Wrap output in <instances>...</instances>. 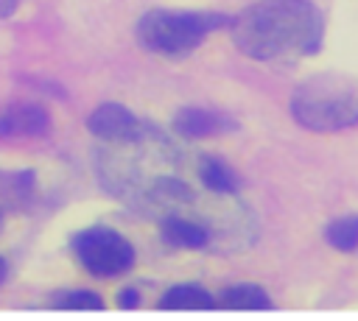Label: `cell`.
<instances>
[{
	"mask_svg": "<svg viewBox=\"0 0 358 321\" xmlns=\"http://www.w3.org/2000/svg\"><path fill=\"white\" fill-rule=\"evenodd\" d=\"M324 39V20L310 0H260L232 20V42L257 61L313 56Z\"/></svg>",
	"mask_w": 358,
	"mask_h": 321,
	"instance_id": "6da1fadb",
	"label": "cell"
},
{
	"mask_svg": "<svg viewBox=\"0 0 358 321\" xmlns=\"http://www.w3.org/2000/svg\"><path fill=\"white\" fill-rule=\"evenodd\" d=\"M291 114L302 128L330 134L358 123V75L319 73L291 95Z\"/></svg>",
	"mask_w": 358,
	"mask_h": 321,
	"instance_id": "7a4b0ae2",
	"label": "cell"
},
{
	"mask_svg": "<svg viewBox=\"0 0 358 321\" xmlns=\"http://www.w3.org/2000/svg\"><path fill=\"white\" fill-rule=\"evenodd\" d=\"M232 25L227 14L218 11H168L154 8L137 22V42L157 56H187L213 31Z\"/></svg>",
	"mask_w": 358,
	"mask_h": 321,
	"instance_id": "3957f363",
	"label": "cell"
},
{
	"mask_svg": "<svg viewBox=\"0 0 358 321\" xmlns=\"http://www.w3.org/2000/svg\"><path fill=\"white\" fill-rule=\"evenodd\" d=\"M70 246L78 265L98 279L120 276L134 265V246L123 234L106 226H92L73 234Z\"/></svg>",
	"mask_w": 358,
	"mask_h": 321,
	"instance_id": "277c9868",
	"label": "cell"
},
{
	"mask_svg": "<svg viewBox=\"0 0 358 321\" xmlns=\"http://www.w3.org/2000/svg\"><path fill=\"white\" fill-rule=\"evenodd\" d=\"M87 128L92 137L103 142H140L145 137V126L120 103H101L90 117Z\"/></svg>",
	"mask_w": 358,
	"mask_h": 321,
	"instance_id": "5b68a950",
	"label": "cell"
},
{
	"mask_svg": "<svg viewBox=\"0 0 358 321\" xmlns=\"http://www.w3.org/2000/svg\"><path fill=\"white\" fill-rule=\"evenodd\" d=\"M50 128V117L39 103H14L0 112V140L42 137Z\"/></svg>",
	"mask_w": 358,
	"mask_h": 321,
	"instance_id": "8992f818",
	"label": "cell"
},
{
	"mask_svg": "<svg viewBox=\"0 0 358 321\" xmlns=\"http://www.w3.org/2000/svg\"><path fill=\"white\" fill-rule=\"evenodd\" d=\"M173 128L176 134H182L185 140H201V137H213V134H224L229 128H235L232 120L227 117H218L207 109H182L176 117H173Z\"/></svg>",
	"mask_w": 358,
	"mask_h": 321,
	"instance_id": "52a82bcc",
	"label": "cell"
},
{
	"mask_svg": "<svg viewBox=\"0 0 358 321\" xmlns=\"http://www.w3.org/2000/svg\"><path fill=\"white\" fill-rule=\"evenodd\" d=\"M162 240L173 248H204L210 246V232L199 221H190L179 212H171L162 218Z\"/></svg>",
	"mask_w": 358,
	"mask_h": 321,
	"instance_id": "ba28073f",
	"label": "cell"
},
{
	"mask_svg": "<svg viewBox=\"0 0 358 321\" xmlns=\"http://www.w3.org/2000/svg\"><path fill=\"white\" fill-rule=\"evenodd\" d=\"M218 304L227 307V310H268L271 299L257 285H229L218 296Z\"/></svg>",
	"mask_w": 358,
	"mask_h": 321,
	"instance_id": "9c48e42d",
	"label": "cell"
},
{
	"mask_svg": "<svg viewBox=\"0 0 358 321\" xmlns=\"http://www.w3.org/2000/svg\"><path fill=\"white\" fill-rule=\"evenodd\" d=\"M159 307H162V310H213L215 301H213V296H210L204 288H199V285H176V288H171V290L162 296Z\"/></svg>",
	"mask_w": 358,
	"mask_h": 321,
	"instance_id": "30bf717a",
	"label": "cell"
},
{
	"mask_svg": "<svg viewBox=\"0 0 358 321\" xmlns=\"http://www.w3.org/2000/svg\"><path fill=\"white\" fill-rule=\"evenodd\" d=\"M199 181L213 193V195H232L238 190V179L232 176V170L213 156H204L199 162Z\"/></svg>",
	"mask_w": 358,
	"mask_h": 321,
	"instance_id": "8fae6325",
	"label": "cell"
},
{
	"mask_svg": "<svg viewBox=\"0 0 358 321\" xmlns=\"http://www.w3.org/2000/svg\"><path fill=\"white\" fill-rule=\"evenodd\" d=\"M324 237L338 251H355L358 248V215H344V218L333 221L324 229Z\"/></svg>",
	"mask_w": 358,
	"mask_h": 321,
	"instance_id": "7c38bea8",
	"label": "cell"
},
{
	"mask_svg": "<svg viewBox=\"0 0 358 321\" xmlns=\"http://www.w3.org/2000/svg\"><path fill=\"white\" fill-rule=\"evenodd\" d=\"M53 307L62 310H103V301L92 290H64L53 296Z\"/></svg>",
	"mask_w": 358,
	"mask_h": 321,
	"instance_id": "4fadbf2b",
	"label": "cell"
},
{
	"mask_svg": "<svg viewBox=\"0 0 358 321\" xmlns=\"http://www.w3.org/2000/svg\"><path fill=\"white\" fill-rule=\"evenodd\" d=\"M117 304L120 307H137V290L134 288H126V290H120V296H117Z\"/></svg>",
	"mask_w": 358,
	"mask_h": 321,
	"instance_id": "5bb4252c",
	"label": "cell"
},
{
	"mask_svg": "<svg viewBox=\"0 0 358 321\" xmlns=\"http://www.w3.org/2000/svg\"><path fill=\"white\" fill-rule=\"evenodd\" d=\"M22 0H0V17H11Z\"/></svg>",
	"mask_w": 358,
	"mask_h": 321,
	"instance_id": "9a60e30c",
	"label": "cell"
},
{
	"mask_svg": "<svg viewBox=\"0 0 358 321\" xmlns=\"http://www.w3.org/2000/svg\"><path fill=\"white\" fill-rule=\"evenodd\" d=\"M6 274H8V265H6V260H3V257H0V282H3V279H6Z\"/></svg>",
	"mask_w": 358,
	"mask_h": 321,
	"instance_id": "2e32d148",
	"label": "cell"
},
{
	"mask_svg": "<svg viewBox=\"0 0 358 321\" xmlns=\"http://www.w3.org/2000/svg\"><path fill=\"white\" fill-rule=\"evenodd\" d=\"M0 226H3V209H0Z\"/></svg>",
	"mask_w": 358,
	"mask_h": 321,
	"instance_id": "e0dca14e",
	"label": "cell"
}]
</instances>
